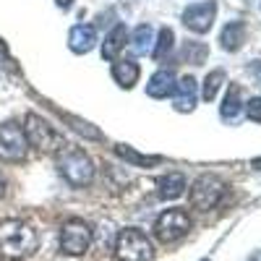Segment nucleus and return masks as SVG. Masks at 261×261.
Instances as JSON below:
<instances>
[{
    "label": "nucleus",
    "instance_id": "f257e3e1",
    "mask_svg": "<svg viewBox=\"0 0 261 261\" xmlns=\"http://www.w3.org/2000/svg\"><path fill=\"white\" fill-rule=\"evenodd\" d=\"M39 235L24 220H3L0 222V256L18 261L37 251Z\"/></svg>",
    "mask_w": 261,
    "mask_h": 261
},
{
    "label": "nucleus",
    "instance_id": "f03ea898",
    "mask_svg": "<svg viewBox=\"0 0 261 261\" xmlns=\"http://www.w3.org/2000/svg\"><path fill=\"white\" fill-rule=\"evenodd\" d=\"M58 170L73 188H84L94 180V162L79 146H60L58 149Z\"/></svg>",
    "mask_w": 261,
    "mask_h": 261
},
{
    "label": "nucleus",
    "instance_id": "7ed1b4c3",
    "mask_svg": "<svg viewBox=\"0 0 261 261\" xmlns=\"http://www.w3.org/2000/svg\"><path fill=\"white\" fill-rule=\"evenodd\" d=\"M115 256L120 261H149L154 256V248H151V241L141 232V230H120L118 241H115Z\"/></svg>",
    "mask_w": 261,
    "mask_h": 261
},
{
    "label": "nucleus",
    "instance_id": "20e7f679",
    "mask_svg": "<svg viewBox=\"0 0 261 261\" xmlns=\"http://www.w3.org/2000/svg\"><path fill=\"white\" fill-rule=\"evenodd\" d=\"M225 193H227V186L222 178H217V175H201L199 180H196L191 186V206L193 209H199V212H209L214 209L217 204H220L225 199Z\"/></svg>",
    "mask_w": 261,
    "mask_h": 261
},
{
    "label": "nucleus",
    "instance_id": "39448f33",
    "mask_svg": "<svg viewBox=\"0 0 261 261\" xmlns=\"http://www.w3.org/2000/svg\"><path fill=\"white\" fill-rule=\"evenodd\" d=\"M92 238H94V232L84 220H76V217L73 220H65L60 227V251L68 256H81L89 251Z\"/></svg>",
    "mask_w": 261,
    "mask_h": 261
},
{
    "label": "nucleus",
    "instance_id": "423d86ee",
    "mask_svg": "<svg viewBox=\"0 0 261 261\" xmlns=\"http://www.w3.org/2000/svg\"><path fill=\"white\" fill-rule=\"evenodd\" d=\"M24 136H27L29 146L45 149V151H58L60 146H65V144H63V136L58 134V130H55L47 120H42L39 115H34V113L27 115Z\"/></svg>",
    "mask_w": 261,
    "mask_h": 261
},
{
    "label": "nucleus",
    "instance_id": "0eeeda50",
    "mask_svg": "<svg viewBox=\"0 0 261 261\" xmlns=\"http://www.w3.org/2000/svg\"><path fill=\"white\" fill-rule=\"evenodd\" d=\"M154 235L162 243H175L191 230V217L183 209H167L154 220Z\"/></svg>",
    "mask_w": 261,
    "mask_h": 261
},
{
    "label": "nucleus",
    "instance_id": "6e6552de",
    "mask_svg": "<svg viewBox=\"0 0 261 261\" xmlns=\"http://www.w3.org/2000/svg\"><path fill=\"white\" fill-rule=\"evenodd\" d=\"M29 141L24 136V128L16 123H3L0 125V160L6 162H21L27 157Z\"/></svg>",
    "mask_w": 261,
    "mask_h": 261
},
{
    "label": "nucleus",
    "instance_id": "1a4fd4ad",
    "mask_svg": "<svg viewBox=\"0 0 261 261\" xmlns=\"http://www.w3.org/2000/svg\"><path fill=\"white\" fill-rule=\"evenodd\" d=\"M217 18V3L214 0H204V3H193L183 11V24L186 29L196 34H206Z\"/></svg>",
    "mask_w": 261,
    "mask_h": 261
},
{
    "label": "nucleus",
    "instance_id": "9d476101",
    "mask_svg": "<svg viewBox=\"0 0 261 261\" xmlns=\"http://www.w3.org/2000/svg\"><path fill=\"white\" fill-rule=\"evenodd\" d=\"M196 99H199V84L191 76H183L172 89V105L178 113H191L196 107Z\"/></svg>",
    "mask_w": 261,
    "mask_h": 261
},
{
    "label": "nucleus",
    "instance_id": "9b49d317",
    "mask_svg": "<svg viewBox=\"0 0 261 261\" xmlns=\"http://www.w3.org/2000/svg\"><path fill=\"white\" fill-rule=\"evenodd\" d=\"M97 45V29L92 24H76L71 32H68V47L79 55L94 50Z\"/></svg>",
    "mask_w": 261,
    "mask_h": 261
},
{
    "label": "nucleus",
    "instance_id": "f8f14e48",
    "mask_svg": "<svg viewBox=\"0 0 261 261\" xmlns=\"http://www.w3.org/2000/svg\"><path fill=\"white\" fill-rule=\"evenodd\" d=\"M172 89H175V73L170 68H160L146 81V94L154 99H165L167 94H172Z\"/></svg>",
    "mask_w": 261,
    "mask_h": 261
},
{
    "label": "nucleus",
    "instance_id": "ddd939ff",
    "mask_svg": "<svg viewBox=\"0 0 261 261\" xmlns=\"http://www.w3.org/2000/svg\"><path fill=\"white\" fill-rule=\"evenodd\" d=\"M139 76H141L139 63L125 60V58H120V60L113 63V79H115V84L120 86V89H130V86L139 81Z\"/></svg>",
    "mask_w": 261,
    "mask_h": 261
},
{
    "label": "nucleus",
    "instance_id": "4468645a",
    "mask_svg": "<svg viewBox=\"0 0 261 261\" xmlns=\"http://www.w3.org/2000/svg\"><path fill=\"white\" fill-rule=\"evenodd\" d=\"M188 188L186 183V175L183 172H167V175H162L157 180V193L160 199H178V196H183Z\"/></svg>",
    "mask_w": 261,
    "mask_h": 261
},
{
    "label": "nucleus",
    "instance_id": "2eb2a0df",
    "mask_svg": "<svg viewBox=\"0 0 261 261\" xmlns=\"http://www.w3.org/2000/svg\"><path fill=\"white\" fill-rule=\"evenodd\" d=\"M220 115H222V120H227V123H238L243 118V99H241V86H230L227 89V94H225V99H222V107H220Z\"/></svg>",
    "mask_w": 261,
    "mask_h": 261
},
{
    "label": "nucleus",
    "instance_id": "dca6fc26",
    "mask_svg": "<svg viewBox=\"0 0 261 261\" xmlns=\"http://www.w3.org/2000/svg\"><path fill=\"white\" fill-rule=\"evenodd\" d=\"M220 42H222V47L227 53H238L243 47V42H246V27H243V21H230V24L222 29L220 34Z\"/></svg>",
    "mask_w": 261,
    "mask_h": 261
},
{
    "label": "nucleus",
    "instance_id": "f3484780",
    "mask_svg": "<svg viewBox=\"0 0 261 261\" xmlns=\"http://www.w3.org/2000/svg\"><path fill=\"white\" fill-rule=\"evenodd\" d=\"M125 37H128L125 27H123V24H118V27H115L110 34L105 37V45H102V58H105V60H118L120 50L125 47Z\"/></svg>",
    "mask_w": 261,
    "mask_h": 261
},
{
    "label": "nucleus",
    "instance_id": "a211bd4d",
    "mask_svg": "<svg viewBox=\"0 0 261 261\" xmlns=\"http://www.w3.org/2000/svg\"><path fill=\"white\" fill-rule=\"evenodd\" d=\"M130 47H134V53H139V55L149 53L151 47H154V29H151L149 24H139L134 29V34H130Z\"/></svg>",
    "mask_w": 261,
    "mask_h": 261
},
{
    "label": "nucleus",
    "instance_id": "6ab92c4d",
    "mask_svg": "<svg viewBox=\"0 0 261 261\" xmlns=\"http://www.w3.org/2000/svg\"><path fill=\"white\" fill-rule=\"evenodd\" d=\"M115 151H118V154H120L125 162L136 165V167H151V165H160V157H146V154H139V151H136L134 146H125V144L115 146Z\"/></svg>",
    "mask_w": 261,
    "mask_h": 261
},
{
    "label": "nucleus",
    "instance_id": "aec40b11",
    "mask_svg": "<svg viewBox=\"0 0 261 261\" xmlns=\"http://www.w3.org/2000/svg\"><path fill=\"white\" fill-rule=\"evenodd\" d=\"M225 71L222 68H217V71H212L206 79H204V86H201V97L206 99V102H212L214 97H217V92L222 89V84H225Z\"/></svg>",
    "mask_w": 261,
    "mask_h": 261
},
{
    "label": "nucleus",
    "instance_id": "412c9836",
    "mask_svg": "<svg viewBox=\"0 0 261 261\" xmlns=\"http://www.w3.org/2000/svg\"><path fill=\"white\" fill-rule=\"evenodd\" d=\"M172 45H175V34H172L170 27H162V29H160V37H157V45H154V50H151V55H154L157 60H162V58L172 50Z\"/></svg>",
    "mask_w": 261,
    "mask_h": 261
},
{
    "label": "nucleus",
    "instance_id": "4be33fe9",
    "mask_svg": "<svg viewBox=\"0 0 261 261\" xmlns=\"http://www.w3.org/2000/svg\"><path fill=\"white\" fill-rule=\"evenodd\" d=\"M183 55H186V60H188V63L201 65V63L206 60V55H209V47L204 45V42H186Z\"/></svg>",
    "mask_w": 261,
    "mask_h": 261
},
{
    "label": "nucleus",
    "instance_id": "5701e85b",
    "mask_svg": "<svg viewBox=\"0 0 261 261\" xmlns=\"http://www.w3.org/2000/svg\"><path fill=\"white\" fill-rule=\"evenodd\" d=\"M65 118H68V123L79 130V134H84L86 139H102L99 130H97V128H92V123H86V120H81V118H73V115H65Z\"/></svg>",
    "mask_w": 261,
    "mask_h": 261
},
{
    "label": "nucleus",
    "instance_id": "b1692460",
    "mask_svg": "<svg viewBox=\"0 0 261 261\" xmlns=\"http://www.w3.org/2000/svg\"><path fill=\"white\" fill-rule=\"evenodd\" d=\"M243 113H246L251 120L261 123V97H253V99H248V102L243 105Z\"/></svg>",
    "mask_w": 261,
    "mask_h": 261
},
{
    "label": "nucleus",
    "instance_id": "393cba45",
    "mask_svg": "<svg viewBox=\"0 0 261 261\" xmlns=\"http://www.w3.org/2000/svg\"><path fill=\"white\" fill-rule=\"evenodd\" d=\"M55 3H58V8H71L73 0H55Z\"/></svg>",
    "mask_w": 261,
    "mask_h": 261
},
{
    "label": "nucleus",
    "instance_id": "a878e982",
    "mask_svg": "<svg viewBox=\"0 0 261 261\" xmlns=\"http://www.w3.org/2000/svg\"><path fill=\"white\" fill-rule=\"evenodd\" d=\"M3 193H6V178L0 175V196H3Z\"/></svg>",
    "mask_w": 261,
    "mask_h": 261
},
{
    "label": "nucleus",
    "instance_id": "bb28decb",
    "mask_svg": "<svg viewBox=\"0 0 261 261\" xmlns=\"http://www.w3.org/2000/svg\"><path fill=\"white\" fill-rule=\"evenodd\" d=\"M251 261H261V253H256V256H253V258H251Z\"/></svg>",
    "mask_w": 261,
    "mask_h": 261
}]
</instances>
